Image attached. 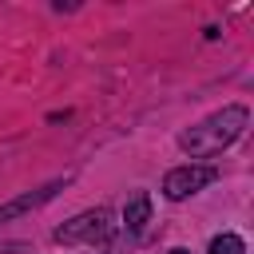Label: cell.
<instances>
[{
    "mask_svg": "<svg viewBox=\"0 0 254 254\" xmlns=\"http://www.w3.org/2000/svg\"><path fill=\"white\" fill-rule=\"evenodd\" d=\"M111 234H115V214L107 206H95V210H83L71 222H64L56 230V242H67V246L87 242V246H95V242H107Z\"/></svg>",
    "mask_w": 254,
    "mask_h": 254,
    "instance_id": "7a4b0ae2",
    "label": "cell"
},
{
    "mask_svg": "<svg viewBox=\"0 0 254 254\" xmlns=\"http://www.w3.org/2000/svg\"><path fill=\"white\" fill-rule=\"evenodd\" d=\"M64 183H67V179H52V183H44L40 190L20 194V198L4 202V206H0V222H8V218H16V214H28V210H36V206H44V202H52V198H56V190H64Z\"/></svg>",
    "mask_w": 254,
    "mask_h": 254,
    "instance_id": "277c9868",
    "label": "cell"
},
{
    "mask_svg": "<svg viewBox=\"0 0 254 254\" xmlns=\"http://www.w3.org/2000/svg\"><path fill=\"white\" fill-rule=\"evenodd\" d=\"M123 222H127V230H131V234H139V230L151 222V194H143V190H139V194L127 202V210H123Z\"/></svg>",
    "mask_w": 254,
    "mask_h": 254,
    "instance_id": "5b68a950",
    "label": "cell"
},
{
    "mask_svg": "<svg viewBox=\"0 0 254 254\" xmlns=\"http://www.w3.org/2000/svg\"><path fill=\"white\" fill-rule=\"evenodd\" d=\"M214 179H218L214 167H198V163L175 167V171H167V179H163V194H167V198H187V194H198L202 187H210Z\"/></svg>",
    "mask_w": 254,
    "mask_h": 254,
    "instance_id": "3957f363",
    "label": "cell"
},
{
    "mask_svg": "<svg viewBox=\"0 0 254 254\" xmlns=\"http://www.w3.org/2000/svg\"><path fill=\"white\" fill-rule=\"evenodd\" d=\"M246 123H250V111H246L242 103H230V107L206 115L202 123H194L190 131H183V135H179V147H183L187 155H194V159L222 155V151L246 131Z\"/></svg>",
    "mask_w": 254,
    "mask_h": 254,
    "instance_id": "6da1fadb",
    "label": "cell"
},
{
    "mask_svg": "<svg viewBox=\"0 0 254 254\" xmlns=\"http://www.w3.org/2000/svg\"><path fill=\"white\" fill-rule=\"evenodd\" d=\"M171 254H190V250H183V246H175V250H171Z\"/></svg>",
    "mask_w": 254,
    "mask_h": 254,
    "instance_id": "52a82bcc",
    "label": "cell"
},
{
    "mask_svg": "<svg viewBox=\"0 0 254 254\" xmlns=\"http://www.w3.org/2000/svg\"><path fill=\"white\" fill-rule=\"evenodd\" d=\"M206 254H246V246H242V238L238 234H218L214 242H210V250Z\"/></svg>",
    "mask_w": 254,
    "mask_h": 254,
    "instance_id": "8992f818",
    "label": "cell"
}]
</instances>
